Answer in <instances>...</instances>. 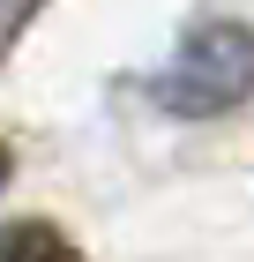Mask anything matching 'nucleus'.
I'll return each instance as SVG.
<instances>
[{"label": "nucleus", "mask_w": 254, "mask_h": 262, "mask_svg": "<svg viewBox=\"0 0 254 262\" xmlns=\"http://www.w3.org/2000/svg\"><path fill=\"white\" fill-rule=\"evenodd\" d=\"M150 98L179 120H217L254 98V30L247 23H195L172 68L150 82Z\"/></svg>", "instance_id": "f257e3e1"}, {"label": "nucleus", "mask_w": 254, "mask_h": 262, "mask_svg": "<svg viewBox=\"0 0 254 262\" xmlns=\"http://www.w3.org/2000/svg\"><path fill=\"white\" fill-rule=\"evenodd\" d=\"M0 262H82V247L45 217H15L0 225Z\"/></svg>", "instance_id": "f03ea898"}, {"label": "nucleus", "mask_w": 254, "mask_h": 262, "mask_svg": "<svg viewBox=\"0 0 254 262\" xmlns=\"http://www.w3.org/2000/svg\"><path fill=\"white\" fill-rule=\"evenodd\" d=\"M45 0H0V60H8V45L30 30V15H38Z\"/></svg>", "instance_id": "7ed1b4c3"}, {"label": "nucleus", "mask_w": 254, "mask_h": 262, "mask_svg": "<svg viewBox=\"0 0 254 262\" xmlns=\"http://www.w3.org/2000/svg\"><path fill=\"white\" fill-rule=\"evenodd\" d=\"M8 165H15V158H8V142H0V187H8Z\"/></svg>", "instance_id": "20e7f679"}]
</instances>
